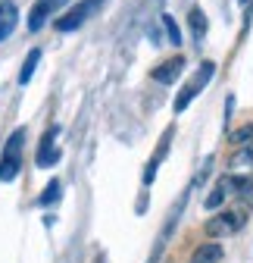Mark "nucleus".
<instances>
[{
	"mask_svg": "<svg viewBox=\"0 0 253 263\" xmlns=\"http://www.w3.org/2000/svg\"><path fill=\"white\" fill-rule=\"evenodd\" d=\"M213 76H216V63H213V60H203V63H200V69H197V76L187 82V85L181 88V94L175 97V113H184V110H187V104H191L194 97L209 85V79H213Z\"/></svg>",
	"mask_w": 253,
	"mask_h": 263,
	"instance_id": "obj_1",
	"label": "nucleus"
},
{
	"mask_svg": "<svg viewBox=\"0 0 253 263\" xmlns=\"http://www.w3.org/2000/svg\"><path fill=\"white\" fill-rule=\"evenodd\" d=\"M241 226H244V216L225 210V213H216V216L206 222V235H209V238H225V235H235Z\"/></svg>",
	"mask_w": 253,
	"mask_h": 263,
	"instance_id": "obj_2",
	"label": "nucleus"
},
{
	"mask_svg": "<svg viewBox=\"0 0 253 263\" xmlns=\"http://www.w3.org/2000/svg\"><path fill=\"white\" fill-rule=\"evenodd\" d=\"M97 7H100V0H81V4H75L62 19H56V28H59V31H75V28H78L94 10H97Z\"/></svg>",
	"mask_w": 253,
	"mask_h": 263,
	"instance_id": "obj_3",
	"label": "nucleus"
},
{
	"mask_svg": "<svg viewBox=\"0 0 253 263\" xmlns=\"http://www.w3.org/2000/svg\"><path fill=\"white\" fill-rule=\"evenodd\" d=\"M62 4H66V0H35V7H31V13H28V28L38 31V28L47 22V16L56 13Z\"/></svg>",
	"mask_w": 253,
	"mask_h": 263,
	"instance_id": "obj_4",
	"label": "nucleus"
},
{
	"mask_svg": "<svg viewBox=\"0 0 253 263\" xmlns=\"http://www.w3.org/2000/svg\"><path fill=\"white\" fill-rule=\"evenodd\" d=\"M181 69H184V57H172V60H166V63L156 66L150 76H153V82H160V85H172L181 76Z\"/></svg>",
	"mask_w": 253,
	"mask_h": 263,
	"instance_id": "obj_5",
	"label": "nucleus"
},
{
	"mask_svg": "<svg viewBox=\"0 0 253 263\" xmlns=\"http://www.w3.org/2000/svg\"><path fill=\"white\" fill-rule=\"evenodd\" d=\"M56 125L53 128H47V135H44V141H41V147H38V166H53V163L59 160V151L53 147V138H56Z\"/></svg>",
	"mask_w": 253,
	"mask_h": 263,
	"instance_id": "obj_6",
	"label": "nucleus"
},
{
	"mask_svg": "<svg viewBox=\"0 0 253 263\" xmlns=\"http://www.w3.org/2000/svg\"><path fill=\"white\" fill-rule=\"evenodd\" d=\"M16 16H19V13H16V4L4 0V4H0V41L13 35V28H16Z\"/></svg>",
	"mask_w": 253,
	"mask_h": 263,
	"instance_id": "obj_7",
	"label": "nucleus"
},
{
	"mask_svg": "<svg viewBox=\"0 0 253 263\" xmlns=\"http://www.w3.org/2000/svg\"><path fill=\"white\" fill-rule=\"evenodd\" d=\"M222 260V245L219 241H206L191 254V263H219Z\"/></svg>",
	"mask_w": 253,
	"mask_h": 263,
	"instance_id": "obj_8",
	"label": "nucleus"
},
{
	"mask_svg": "<svg viewBox=\"0 0 253 263\" xmlns=\"http://www.w3.org/2000/svg\"><path fill=\"white\" fill-rule=\"evenodd\" d=\"M22 166V154H4L0 157V182H13Z\"/></svg>",
	"mask_w": 253,
	"mask_h": 263,
	"instance_id": "obj_9",
	"label": "nucleus"
},
{
	"mask_svg": "<svg viewBox=\"0 0 253 263\" xmlns=\"http://www.w3.org/2000/svg\"><path fill=\"white\" fill-rule=\"evenodd\" d=\"M169 154V135L160 141V147H156V154L150 157V163H147V170H144V185H150L153 182V176H156V170H160V163H163V157Z\"/></svg>",
	"mask_w": 253,
	"mask_h": 263,
	"instance_id": "obj_10",
	"label": "nucleus"
},
{
	"mask_svg": "<svg viewBox=\"0 0 253 263\" xmlns=\"http://www.w3.org/2000/svg\"><path fill=\"white\" fill-rule=\"evenodd\" d=\"M38 63H41V50H38V47L28 50V57H25V63H22V72H19V82H22V85L31 82V76H35V69H38Z\"/></svg>",
	"mask_w": 253,
	"mask_h": 263,
	"instance_id": "obj_11",
	"label": "nucleus"
},
{
	"mask_svg": "<svg viewBox=\"0 0 253 263\" xmlns=\"http://www.w3.org/2000/svg\"><path fill=\"white\" fill-rule=\"evenodd\" d=\"M231 144H235V147L253 144V122H250V125H241L238 132H231Z\"/></svg>",
	"mask_w": 253,
	"mask_h": 263,
	"instance_id": "obj_12",
	"label": "nucleus"
},
{
	"mask_svg": "<svg viewBox=\"0 0 253 263\" xmlns=\"http://www.w3.org/2000/svg\"><path fill=\"white\" fill-rule=\"evenodd\" d=\"M191 28H194V38H197V41L206 35V16H203V10H200V7H194V10H191Z\"/></svg>",
	"mask_w": 253,
	"mask_h": 263,
	"instance_id": "obj_13",
	"label": "nucleus"
},
{
	"mask_svg": "<svg viewBox=\"0 0 253 263\" xmlns=\"http://www.w3.org/2000/svg\"><path fill=\"white\" fill-rule=\"evenodd\" d=\"M231 166H235V170H241V166H253V144L241 147V154L231 157Z\"/></svg>",
	"mask_w": 253,
	"mask_h": 263,
	"instance_id": "obj_14",
	"label": "nucleus"
},
{
	"mask_svg": "<svg viewBox=\"0 0 253 263\" xmlns=\"http://www.w3.org/2000/svg\"><path fill=\"white\" fill-rule=\"evenodd\" d=\"M22 141H25V128H16L4 147V154H22Z\"/></svg>",
	"mask_w": 253,
	"mask_h": 263,
	"instance_id": "obj_15",
	"label": "nucleus"
},
{
	"mask_svg": "<svg viewBox=\"0 0 253 263\" xmlns=\"http://www.w3.org/2000/svg\"><path fill=\"white\" fill-rule=\"evenodd\" d=\"M53 201H59V182H56V179H53V182L44 188V194L38 197V204H41V207H47V204H53Z\"/></svg>",
	"mask_w": 253,
	"mask_h": 263,
	"instance_id": "obj_16",
	"label": "nucleus"
},
{
	"mask_svg": "<svg viewBox=\"0 0 253 263\" xmlns=\"http://www.w3.org/2000/svg\"><path fill=\"white\" fill-rule=\"evenodd\" d=\"M163 28L169 31V41H172V44H181V31H178V25H175V19H172L169 13L163 16Z\"/></svg>",
	"mask_w": 253,
	"mask_h": 263,
	"instance_id": "obj_17",
	"label": "nucleus"
},
{
	"mask_svg": "<svg viewBox=\"0 0 253 263\" xmlns=\"http://www.w3.org/2000/svg\"><path fill=\"white\" fill-rule=\"evenodd\" d=\"M222 201H225V191H222V185H219L209 197H206V210H216V207H222Z\"/></svg>",
	"mask_w": 253,
	"mask_h": 263,
	"instance_id": "obj_18",
	"label": "nucleus"
},
{
	"mask_svg": "<svg viewBox=\"0 0 253 263\" xmlns=\"http://www.w3.org/2000/svg\"><path fill=\"white\" fill-rule=\"evenodd\" d=\"M238 4H250V0H238Z\"/></svg>",
	"mask_w": 253,
	"mask_h": 263,
	"instance_id": "obj_19",
	"label": "nucleus"
}]
</instances>
